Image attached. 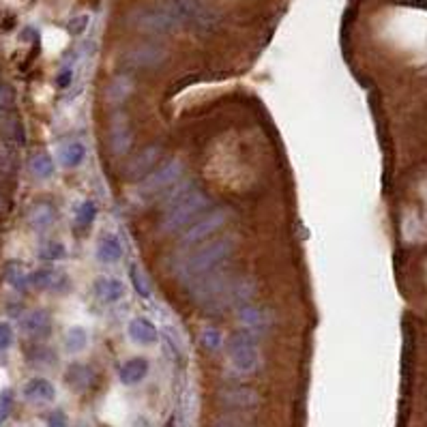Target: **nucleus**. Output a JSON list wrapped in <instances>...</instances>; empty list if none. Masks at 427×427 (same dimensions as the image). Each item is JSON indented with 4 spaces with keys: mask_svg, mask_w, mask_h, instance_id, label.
Listing matches in <instances>:
<instances>
[{
    "mask_svg": "<svg viewBox=\"0 0 427 427\" xmlns=\"http://www.w3.org/2000/svg\"><path fill=\"white\" fill-rule=\"evenodd\" d=\"M97 219V204L92 200H84L75 210V226L80 230H88Z\"/></svg>",
    "mask_w": 427,
    "mask_h": 427,
    "instance_id": "30",
    "label": "nucleus"
},
{
    "mask_svg": "<svg viewBox=\"0 0 427 427\" xmlns=\"http://www.w3.org/2000/svg\"><path fill=\"white\" fill-rule=\"evenodd\" d=\"M56 219V208L50 202H37L28 212V224L37 232H46Z\"/></svg>",
    "mask_w": 427,
    "mask_h": 427,
    "instance_id": "23",
    "label": "nucleus"
},
{
    "mask_svg": "<svg viewBox=\"0 0 427 427\" xmlns=\"http://www.w3.org/2000/svg\"><path fill=\"white\" fill-rule=\"evenodd\" d=\"M200 346L206 352H217L224 348V335L215 326H204L200 331Z\"/></svg>",
    "mask_w": 427,
    "mask_h": 427,
    "instance_id": "28",
    "label": "nucleus"
},
{
    "mask_svg": "<svg viewBox=\"0 0 427 427\" xmlns=\"http://www.w3.org/2000/svg\"><path fill=\"white\" fill-rule=\"evenodd\" d=\"M88 344V333H86V328L82 326H71L67 335H65V348H67V352H82L84 348Z\"/></svg>",
    "mask_w": 427,
    "mask_h": 427,
    "instance_id": "26",
    "label": "nucleus"
},
{
    "mask_svg": "<svg viewBox=\"0 0 427 427\" xmlns=\"http://www.w3.org/2000/svg\"><path fill=\"white\" fill-rule=\"evenodd\" d=\"M226 352L230 367L237 374H251L260 363L258 339L249 331H237L235 335H230L226 341Z\"/></svg>",
    "mask_w": 427,
    "mask_h": 427,
    "instance_id": "3",
    "label": "nucleus"
},
{
    "mask_svg": "<svg viewBox=\"0 0 427 427\" xmlns=\"http://www.w3.org/2000/svg\"><path fill=\"white\" fill-rule=\"evenodd\" d=\"M163 152L161 144H148L140 152H135L125 166V179L129 181H144L148 174L157 168V161Z\"/></svg>",
    "mask_w": 427,
    "mask_h": 427,
    "instance_id": "11",
    "label": "nucleus"
},
{
    "mask_svg": "<svg viewBox=\"0 0 427 427\" xmlns=\"http://www.w3.org/2000/svg\"><path fill=\"white\" fill-rule=\"evenodd\" d=\"M28 359L32 363H50L54 359V355L48 350L46 346H32V352L28 355Z\"/></svg>",
    "mask_w": 427,
    "mask_h": 427,
    "instance_id": "37",
    "label": "nucleus"
},
{
    "mask_svg": "<svg viewBox=\"0 0 427 427\" xmlns=\"http://www.w3.org/2000/svg\"><path fill=\"white\" fill-rule=\"evenodd\" d=\"M219 404L226 406V408L249 410L260 404V395L258 391L249 389V386H228V389L219 391Z\"/></svg>",
    "mask_w": 427,
    "mask_h": 427,
    "instance_id": "12",
    "label": "nucleus"
},
{
    "mask_svg": "<svg viewBox=\"0 0 427 427\" xmlns=\"http://www.w3.org/2000/svg\"><path fill=\"white\" fill-rule=\"evenodd\" d=\"M24 397L32 404H50L56 397V389L46 378H32L24 384Z\"/></svg>",
    "mask_w": 427,
    "mask_h": 427,
    "instance_id": "20",
    "label": "nucleus"
},
{
    "mask_svg": "<svg viewBox=\"0 0 427 427\" xmlns=\"http://www.w3.org/2000/svg\"><path fill=\"white\" fill-rule=\"evenodd\" d=\"M235 239L230 237H224V239H215V241H208L204 243L202 247L193 249L191 254L181 262L179 266V273L185 277V279H196L208 270H215L219 268L232 254H235Z\"/></svg>",
    "mask_w": 427,
    "mask_h": 427,
    "instance_id": "1",
    "label": "nucleus"
},
{
    "mask_svg": "<svg viewBox=\"0 0 427 427\" xmlns=\"http://www.w3.org/2000/svg\"><path fill=\"white\" fill-rule=\"evenodd\" d=\"M65 380H67L69 386H73L75 391H82V389H86V386L90 384L92 372H90V367H86L82 363H73V365H69V370L65 372Z\"/></svg>",
    "mask_w": 427,
    "mask_h": 427,
    "instance_id": "25",
    "label": "nucleus"
},
{
    "mask_svg": "<svg viewBox=\"0 0 427 427\" xmlns=\"http://www.w3.org/2000/svg\"><path fill=\"white\" fill-rule=\"evenodd\" d=\"M232 217V210L228 206H217V208H210L208 212H204V215L200 219L193 221L187 230L185 235L181 239V245L183 247H191V245H198L202 243L204 239L212 237L217 230H221Z\"/></svg>",
    "mask_w": 427,
    "mask_h": 427,
    "instance_id": "7",
    "label": "nucleus"
},
{
    "mask_svg": "<svg viewBox=\"0 0 427 427\" xmlns=\"http://www.w3.org/2000/svg\"><path fill=\"white\" fill-rule=\"evenodd\" d=\"M123 258V243L116 235H103L97 243V260L103 264H114Z\"/></svg>",
    "mask_w": 427,
    "mask_h": 427,
    "instance_id": "21",
    "label": "nucleus"
},
{
    "mask_svg": "<svg viewBox=\"0 0 427 427\" xmlns=\"http://www.w3.org/2000/svg\"><path fill=\"white\" fill-rule=\"evenodd\" d=\"M208 196L204 191L196 189L191 191L187 198H183L179 204H174L172 208L166 210V215L161 219V232L170 235V232H179V230H187L193 221L200 219L204 215V210L208 208Z\"/></svg>",
    "mask_w": 427,
    "mask_h": 427,
    "instance_id": "2",
    "label": "nucleus"
},
{
    "mask_svg": "<svg viewBox=\"0 0 427 427\" xmlns=\"http://www.w3.org/2000/svg\"><path fill=\"white\" fill-rule=\"evenodd\" d=\"M88 22H90V17L88 13H80V15H73L69 22H67V30L71 34H82L86 28H88Z\"/></svg>",
    "mask_w": 427,
    "mask_h": 427,
    "instance_id": "34",
    "label": "nucleus"
},
{
    "mask_svg": "<svg viewBox=\"0 0 427 427\" xmlns=\"http://www.w3.org/2000/svg\"><path fill=\"white\" fill-rule=\"evenodd\" d=\"M71 82H73V69H71V67H65L61 73H58L56 84H58V88H69Z\"/></svg>",
    "mask_w": 427,
    "mask_h": 427,
    "instance_id": "39",
    "label": "nucleus"
},
{
    "mask_svg": "<svg viewBox=\"0 0 427 427\" xmlns=\"http://www.w3.org/2000/svg\"><path fill=\"white\" fill-rule=\"evenodd\" d=\"M19 326H22V331H24L28 337L39 339V337L50 335L52 318H50L48 312H43V309H34V312H30V314H26V316L22 318Z\"/></svg>",
    "mask_w": 427,
    "mask_h": 427,
    "instance_id": "17",
    "label": "nucleus"
},
{
    "mask_svg": "<svg viewBox=\"0 0 427 427\" xmlns=\"http://www.w3.org/2000/svg\"><path fill=\"white\" fill-rule=\"evenodd\" d=\"M235 277L226 268H215L208 270V273L191 279L189 281V297L196 301L202 309H206L210 303H215L219 299V295L226 290V286L230 284V279Z\"/></svg>",
    "mask_w": 427,
    "mask_h": 427,
    "instance_id": "6",
    "label": "nucleus"
},
{
    "mask_svg": "<svg viewBox=\"0 0 427 427\" xmlns=\"http://www.w3.org/2000/svg\"><path fill=\"white\" fill-rule=\"evenodd\" d=\"M5 281L15 290V292H26L30 286V273L22 262L9 260L5 264Z\"/></svg>",
    "mask_w": 427,
    "mask_h": 427,
    "instance_id": "22",
    "label": "nucleus"
},
{
    "mask_svg": "<svg viewBox=\"0 0 427 427\" xmlns=\"http://www.w3.org/2000/svg\"><path fill=\"white\" fill-rule=\"evenodd\" d=\"M131 88H133V84H131L129 77H127V75H119V77H116V80L108 86V99H110L112 103H121V101L127 99V95L131 92Z\"/></svg>",
    "mask_w": 427,
    "mask_h": 427,
    "instance_id": "29",
    "label": "nucleus"
},
{
    "mask_svg": "<svg viewBox=\"0 0 427 427\" xmlns=\"http://www.w3.org/2000/svg\"><path fill=\"white\" fill-rule=\"evenodd\" d=\"M48 427H67V415L63 410H54L48 415Z\"/></svg>",
    "mask_w": 427,
    "mask_h": 427,
    "instance_id": "38",
    "label": "nucleus"
},
{
    "mask_svg": "<svg viewBox=\"0 0 427 427\" xmlns=\"http://www.w3.org/2000/svg\"><path fill=\"white\" fill-rule=\"evenodd\" d=\"M168 61V48L155 41L138 43L123 54V65L129 69H155Z\"/></svg>",
    "mask_w": 427,
    "mask_h": 427,
    "instance_id": "9",
    "label": "nucleus"
},
{
    "mask_svg": "<svg viewBox=\"0 0 427 427\" xmlns=\"http://www.w3.org/2000/svg\"><path fill=\"white\" fill-rule=\"evenodd\" d=\"M254 281L243 275H235L230 279V284L226 286V290L219 295V299L215 303H210L206 307V314H221L226 309H239L243 305H247V301L254 295Z\"/></svg>",
    "mask_w": 427,
    "mask_h": 427,
    "instance_id": "8",
    "label": "nucleus"
},
{
    "mask_svg": "<svg viewBox=\"0 0 427 427\" xmlns=\"http://www.w3.org/2000/svg\"><path fill=\"white\" fill-rule=\"evenodd\" d=\"M237 320L239 324L243 326V331H249V333H260V331H266L268 326V318H266V312H262L260 307H254V305H243L237 309Z\"/></svg>",
    "mask_w": 427,
    "mask_h": 427,
    "instance_id": "16",
    "label": "nucleus"
},
{
    "mask_svg": "<svg viewBox=\"0 0 427 427\" xmlns=\"http://www.w3.org/2000/svg\"><path fill=\"white\" fill-rule=\"evenodd\" d=\"M0 168H3L5 172H11L15 168V152H13L11 144H7V142L0 144Z\"/></svg>",
    "mask_w": 427,
    "mask_h": 427,
    "instance_id": "35",
    "label": "nucleus"
},
{
    "mask_svg": "<svg viewBox=\"0 0 427 427\" xmlns=\"http://www.w3.org/2000/svg\"><path fill=\"white\" fill-rule=\"evenodd\" d=\"M129 24L146 34H168L179 28V17L170 7H138L129 13Z\"/></svg>",
    "mask_w": 427,
    "mask_h": 427,
    "instance_id": "4",
    "label": "nucleus"
},
{
    "mask_svg": "<svg viewBox=\"0 0 427 427\" xmlns=\"http://www.w3.org/2000/svg\"><path fill=\"white\" fill-rule=\"evenodd\" d=\"M170 9L179 17V22H185L198 32H212L219 22L217 13L200 0H172Z\"/></svg>",
    "mask_w": 427,
    "mask_h": 427,
    "instance_id": "5",
    "label": "nucleus"
},
{
    "mask_svg": "<svg viewBox=\"0 0 427 427\" xmlns=\"http://www.w3.org/2000/svg\"><path fill=\"white\" fill-rule=\"evenodd\" d=\"M148 370H150L148 361L142 357H135V359H129L127 363L121 365L119 378L125 386H133V384H140L148 376Z\"/></svg>",
    "mask_w": 427,
    "mask_h": 427,
    "instance_id": "19",
    "label": "nucleus"
},
{
    "mask_svg": "<svg viewBox=\"0 0 427 427\" xmlns=\"http://www.w3.org/2000/svg\"><path fill=\"white\" fill-rule=\"evenodd\" d=\"M11 410H13V391L5 389L0 393V427L7 423V419L11 417Z\"/></svg>",
    "mask_w": 427,
    "mask_h": 427,
    "instance_id": "33",
    "label": "nucleus"
},
{
    "mask_svg": "<svg viewBox=\"0 0 427 427\" xmlns=\"http://www.w3.org/2000/svg\"><path fill=\"white\" fill-rule=\"evenodd\" d=\"M67 254V249L61 241H48L41 245L39 249V258L46 260V262H56V260H63Z\"/></svg>",
    "mask_w": 427,
    "mask_h": 427,
    "instance_id": "31",
    "label": "nucleus"
},
{
    "mask_svg": "<svg viewBox=\"0 0 427 427\" xmlns=\"http://www.w3.org/2000/svg\"><path fill=\"white\" fill-rule=\"evenodd\" d=\"M30 286L39 290H50V292H63L69 286V279L65 273H58L54 268H39L30 275Z\"/></svg>",
    "mask_w": 427,
    "mask_h": 427,
    "instance_id": "15",
    "label": "nucleus"
},
{
    "mask_svg": "<svg viewBox=\"0 0 427 427\" xmlns=\"http://www.w3.org/2000/svg\"><path fill=\"white\" fill-rule=\"evenodd\" d=\"M129 279H131V286L135 290V295L142 297V299H150V286H148L144 273L135 264L129 266Z\"/></svg>",
    "mask_w": 427,
    "mask_h": 427,
    "instance_id": "32",
    "label": "nucleus"
},
{
    "mask_svg": "<svg viewBox=\"0 0 427 427\" xmlns=\"http://www.w3.org/2000/svg\"><path fill=\"white\" fill-rule=\"evenodd\" d=\"M30 172L37 179H50L54 174V161L48 152H37L30 159Z\"/></svg>",
    "mask_w": 427,
    "mask_h": 427,
    "instance_id": "27",
    "label": "nucleus"
},
{
    "mask_svg": "<svg viewBox=\"0 0 427 427\" xmlns=\"http://www.w3.org/2000/svg\"><path fill=\"white\" fill-rule=\"evenodd\" d=\"M13 344V326L9 322H0V352L9 350Z\"/></svg>",
    "mask_w": 427,
    "mask_h": 427,
    "instance_id": "36",
    "label": "nucleus"
},
{
    "mask_svg": "<svg viewBox=\"0 0 427 427\" xmlns=\"http://www.w3.org/2000/svg\"><path fill=\"white\" fill-rule=\"evenodd\" d=\"M86 155H88L86 146H84L82 142H77V140L67 142L61 150H58V157H61V161H63L65 168H77V166H82L84 159H86Z\"/></svg>",
    "mask_w": 427,
    "mask_h": 427,
    "instance_id": "24",
    "label": "nucleus"
},
{
    "mask_svg": "<svg viewBox=\"0 0 427 427\" xmlns=\"http://www.w3.org/2000/svg\"><path fill=\"white\" fill-rule=\"evenodd\" d=\"M92 290H95V297L106 305L119 303L125 297V284L116 277H99L95 281Z\"/></svg>",
    "mask_w": 427,
    "mask_h": 427,
    "instance_id": "18",
    "label": "nucleus"
},
{
    "mask_svg": "<svg viewBox=\"0 0 427 427\" xmlns=\"http://www.w3.org/2000/svg\"><path fill=\"white\" fill-rule=\"evenodd\" d=\"M212 427H243V425H241V423H235L232 419H221L219 423H215Z\"/></svg>",
    "mask_w": 427,
    "mask_h": 427,
    "instance_id": "41",
    "label": "nucleus"
},
{
    "mask_svg": "<svg viewBox=\"0 0 427 427\" xmlns=\"http://www.w3.org/2000/svg\"><path fill=\"white\" fill-rule=\"evenodd\" d=\"M127 335L133 344H138V346H152V344H157L159 339V331H157V326H155L148 318H133L127 326Z\"/></svg>",
    "mask_w": 427,
    "mask_h": 427,
    "instance_id": "14",
    "label": "nucleus"
},
{
    "mask_svg": "<svg viewBox=\"0 0 427 427\" xmlns=\"http://www.w3.org/2000/svg\"><path fill=\"white\" fill-rule=\"evenodd\" d=\"M110 144H112V150L114 155H123L129 152L131 144H133V129L127 121V116H114V121L110 125Z\"/></svg>",
    "mask_w": 427,
    "mask_h": 427,
    "instance_id": "13",
    "label": "nucleus"
},
{
    "mask_svg": "<svg viewBox=\"0 0 427 427\" xmlns=\"http://www.w3.org/2000/svg\"><path fill=\"white\" fill-rule=\"evenodd\" d=\"M13 106V92L7 86H0V110H11Z\"/></svg>",
    "mask_w": 427,
    "mask_h": 427,
    "instance_id": "40",
    "label": "nucleus"
},
{
    "mask_svg": "<svg viewBox=\"0 0 427 427\" xmlns=\"http://www.w3.org/2000/svg\"><path fill=\"white\" fill-rule=\"evenodd\" d=\"M183 170H185V163L181 159H170L155 168L144 181H140L138 189L144 196H157V193H161L163 189H168L170 185H174L181 179Z\"/></svg>",
    "mask_w": 427,
    "mask_h": 427,
    "instance_id": "10",
    "label": "nucleus"
}]
</instances>
